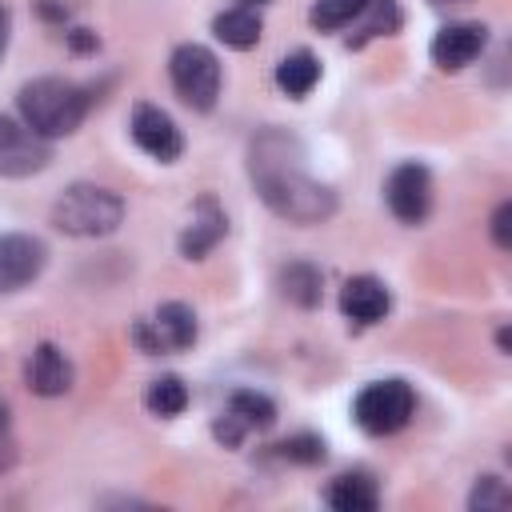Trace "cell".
Returning a JSON list of instances; mask_svg holds the SVG:
<instances>
[{
  "label": "cell",
  "instance_id": "cell-1",
  "mask_svg": "<svg viewBox=\"0 0 512 512\" xmlns=\"http://www.w3.org/2000/svg\"><path fill=\"white\" fill-rule=\"evenodd\" d=\"M248 176L260 200L288 224H324L336 212V192L304 172V148L284 128H264L248 144Z\"/></svg>",
  "mask_w": 512,
  "mask_h": 512
},
{
  "label": "cell",
  "instance_id": "cell-2",
  "mask_svg": "<svg viewBox=\"0 0 512 512\" xmlns=\"http://www.w3.org/2000/svg\"><path fill=\"white\" fill-rule=\"evenodd\" d=\"M16 108H20V120L44 136V140H56V136H72L88 108H92V96L76 84V80H64V76H36L28 80L20 92H16Z\"/></svg>",
  "mask_w": 512,
  "mask_h": 512
},
{
  "label": "cell",
  "instance_id": "cell-3",
  "mask_svg": "<svg viewBox=\"0 0 512 512\" xmlns=\"http://www.w3.org/2000/svg\"><path fill=\"white\" fill-rule=\"evenodd\" d=\"M52 224L64 236H80V240H96V236H112L124 224V200L104 188V184H68L56 204H52Z\"/></svg>",
  "mask_w": 512,
  "mask_h": 512
},
{
  "label": "cell",
  "instance_id": "cell-4",
  "mask_svg": "<svg viewBox=\"0 0 512 512\" xmlns=\"http://www.w3.org/2000/svg\"><path fill=\"white\" fill-rule=\"evenodd\" d=\"M168 76L176 96L192 108V112H212L216 96H220V60L212 48L204 44H180L168 56Z\"/></svg>",
  "mask_w": 512,
  "mask_h": 512
},
{
  "label": "cell",
  "instance_id": "cell-5",
  "mask_svg": "<svg viewBox=\"0 0 512 512\" xmlns=\"http://www.w3.org/2000/svg\"><path fill=\"white\" fill-rule=\"evenodd\" d=\"M412 408H416V392L392 376V380H372L368 388L356 392L352 420L368 436H392L412 420Z\"/></svg>",
  "mask_w": 512,
  "mask_h": 512
},
{
  "label": "cell",
  "instance_id": "cell-6",
  "mask_svg": "<svg viewBox=\"0 0 512 512\" xmlns=\"http://www.w3.org/2000/svg\"><path fill=\"white\" fill-rule=\"evenodd\" d=\"M132 344L144 356H164V352H184L196 344V312L180 300L160 304L152 316L132 320Z\"/></svg>",
  "mask_w": 512,
  "mask_h": 512
},
{
  "label": "cell",
  "instance_id": "cell-7",
  "mask_svg": "<svg viewBox=\"0 0 512 512\" xmlns=\"http://www.w3.org/2000/svg\"><path fill=\"white\" fill-rule=\"evenodd\" d=\"M48 160H52V140L36 136L16 116H0V176L24 180V176L44 172Z\"/></svg>",
  "mask_w": 512,
  "mask_h": 512
},
{
  "label": "cell",
  "instance_id": "cell-8",
  "mask_svg": "<svg viewBox=\"0 0 512 512\" xmlns=\"http://www.w3.org/2000/svg\"><path fill=\"white\" fill-rule=\"evenodd\" d=\"M384 200L400 224H424L432 212V176L424 164H396L384 180Z\"/></svg>",
  "mask_w": 512,
  "mask_h": 512
},
{
  "label": "cell",
  "instance_id": "cell-9",
  "mask_svg": "<svg viewBox=\"0 0 512 512\" xmlns=\"http://www.w3.org/2000/svg\"><path fill=\"white\" fill-rule=\"evenodd\" d=\"M48 264V248L32 232H0V296L32 284Z\"/></svg>",
  "mask_w": 512,
  "mask_h": 512
},
{
  "label": "cell",
  "instance_id": "cell-10",
  "mask_svg": "<svg viewBox=\"0 0 512 512\" xmlns=\"http://www.w3.org/2000/svg\"><path fill=\"white\" fill-rule=\"evenodd\" d=\"M128 128H132L136 148L148 152L152 160H160V164L180 160V152H184V136H180L176 120H172L164 108H156V104H136Z\"/></svg>",
  "mask_w": 512,
  "mask_h": 512
},
{
  "label": "cell",
  "instance_id": "cell-11",
  "mask_svg": "<svg viewBox=\"0 0 512 512\" xmlns=\"http://www.w3.org/2000/svg\"><path fill=\"white\" fill-rule=\"evenodd\" d=\"M484 48H488V28L476 24V20H452V24H444V28L432 36V44H428L432 64H436L440 72H460V68H468Z\"/></svg>",
  "mask_w": 512,
  "mask_h": 512
},
{
  "label": "cell",
  "instance_id": "cell-12",
  "mask_svg": "<svg viewBox=\"0 0 512 512\" xmlns=\"http://www.w3.org/2000/svg\"><path fill=\"white\" fill-rule=\"evenodd\" d=\"M224 236H228V216H224V208L216 204V196H200L196 208H192L188 228L180 232V256H184V260H204Z\"/></svg>",
  "mask_w": 512,
  "mask_h": 512
},
{
  "label": "cell",
  "instance_id": "cell-13",
  "mask_svg": "<svg viewBox=\"0 0 512 512\" xmlns=\"http://www.w3.org/2000/svg\"><path fill=\"white\" fill-rule=\"evenodd\" d=\"M72 360L64 356V348L60 344H52V340H44V344H36L32 348V356H28V364H24V380H28V388L36 392V396H64L68 388H72Z\"/></svg>",
  "mask_w": 512,
  "mask_h": 512
},
{
  "label": "cell",
  "instance_id": "cell-14",
  "mask_svg": "<svg viewBox=\"0 0 512 512\" xmlns=\"http://www.w3.org/2000/svg\"><path fill=\"white\" fill-rule=\"evenodd\" d=\"M388 308H392V296H388L384 280H376L368 272L344 280V288H340V312L352 324H376V320L388 316Z\"/></svg>",
  "mask_w": 512,
  "mask_h": 512
},
{
  "label": "cell",
  "instance_id": "cell-15",
  "mask_svg": "<svg viewBox=\"0 0 512 512\" xmlns=\"http://www.w3.org/2000/svg\"><path fill=\"white\" fill-rule=\"evenodd\" d=\"M324 500L336 512H372L380 504V488L368 472H344L324 488Z\"/></svg>",
  "mask_w": 512,
  "mask_h": 512
},
{
  "label": "cell",
  "instance_id": "cell-16",
  "mask_svg": "<svg viewBox=\"0 0 512 512\" xmlns=\"http://www.w3.org/2000/svg\"><path fill=\"white\" fill-rule=\"evenodd\" d=\"M276 284H280V296L288 304H296V308H316L320 296H324V272L316 264H308V260L284 264L280 276H276Z\"/></svg>",
  "mask_w": 512,
  "mask_h": 512
},
{
  "label": "cell",
  "instance_id": "cell-17",
  "mask_svg": "<svg viewBox=\"0 0 512 512\" xmlns=\"http://www.w3.org/2000/svg\"><path fill=\"white\" fill-rule=\"evenodd\" d=\"M316 84H320V60H316L308 48H296V52H288V56L276 64V88H280L284 96L300 100V96H308Z\"/></svg>",
  "mask_w": 512,
  "mask_h": 512
},
{
  "label": "cell",
  "instance_id": "cell-18",
  "mask_svg": "<svg viewBox=\"0 0 512 512\" xmlns=\"http://www.w3.org/2000/svg\"><path fill=\"white\" fill-rule=\"evenodd\" d=\"M212 32H216V40H220V44H228V48L244 52V48L260 44L264 24H260V16H256L252 8H244V4H240V8H224V12H216Z\"/></svg>",
  "mask_w": 512,
  "mask_h": 512
},
{
  "label": "cell",
  "instance_id": "cell-19",
  "mask_svg": "<svg viewBox=\"0 0 512 512\" xmlns=\"http://www.w3.org/2000/svg\"><path fill=\"white\" fill-rule=\"evenodd\" d=\"M356 20H360V24H356V36H348L352 48H360V44H368V40H376V36H396L400 24H404V12H400L396 0H368Z\"/></svg>",
  "mask_w": 512,
  "mask_h": 512
},
{
  "label": "cell",
  "instance_id": "cell-20",
  "mask_svg": "<svg viewBox=\"0 0 512 512\" xmlns=\"http://www.w3.org/2000/svg\"><path fill=\"white\" fill-rule=\"evenodd\" d=\"M224 412H232L248 432H264L276 424V404L264 396V392H252V388H236L224 404Z\"/></svg>",
  "mask_w": 512,
  "mask_h": 512
},
{
  "label": "cell",
  "instance_id": "cell-21",
  "mask_svg": "<svg viewBox=\"0 0 512 512\" xmlns=\"http://www.w3.org/2000/svg\"><path fill=\"white\" fill-rule=\"evenodd\" d=\"M144 408L152 412V416H180L184 408H188V384L180 380V376H156V380H148V388H144Z\"/></svg>",
  "mask_w": 512,
  "mask_h": 512
},
{
  "label": "cell",
  "instance_id": "cell-22",
  "mask_svg": "<svg viewBox=\"0 0 512 512\" xmlns=\"http://www.w3.org/2000/svg\"><path fill=\"white\" fill-rule=\"evenodd\" d=\"M364 4L368 0H316L312 12H308V20H312L316 32H340V28H348L360 16Z\"/></svg>",
  "mask_w": 512,
  "mask_h": 512
},
{
  "label": "cell",
  "instance_id": "cell-23",
  "mask_svg": "<svg viewBox=\"0 0 512 512\" xmlns=\"http://www.w3.org/2000/svg\"><path fill=\"white\" fill-rule=\"evenodd\" d=\"M276 452H280V460L300 464V468H312V464H320V460L328 456V452H324V440H320L316 432H296V436L280 440Z\"/></svg>",
  "mask_w": 512,
  "mask_h": 512
},
{
  "label": "cell",
  "instance_id": "cell-24",
  "mask_svg": "<svg viewBox=\"0 0 512 512\" xmlns=\"http://www.w3.org/2000/svg\"><path fill=\"white\" fill-rule=\"evenodd\" d=\"M508 500H512V492H508V484L500 476H476L468 508L472 512H496V508H508Z\"/></svg>",
  "mask_w": 512,
  "mask_h": 512
},
{
  "label": "cell",
  "instance_id": "cell-25",
  "mask_svg": "<svg viewBox=\"0 0 512 512\" xmlns=\"http://www.w3.org/2000/svg\"><path fill=\"white\" fill-rule=\"evenodd\" d=\"M212 436H216L224 448H240V444H244V436H248V428H244L232 412H220V416H216V424H212Z\"/></svg>",
  "mask_w": 512,
  "mask_h": 512
},
{
  "label": "cell",
  "instance_id": "cell-26",
  "mask_svg": "<svg viewBox=\"0 0 512 512\" xmlns=\"http://www.w3.org/2000/svg\"><path fill=\"white\" fill-rule=\"evenodd\" d=\"M492 244H496L500 252L512 248V204H508V200L492 212Z\"/></svg>",
  "mask_w": 512,
  "mask_h": 512
},
{
  "label": "cell",
  "instance_id": "cell-27",
  "mask_svg": "<svg viewBox=\"0 0 512 512\" xmlns=\"http://www.w3.org/2000/svg\"><path fill=\"white\" fill-rule=\"evenodd\" d=\"M96 44H100V36L92 28H72L68 32V48L72 52H96Z\"/></svg>",
  "mask_w": 512,
  "mask_h": 512
},
{
  "label": "cell",
  "instance_id": "cell-28",
  "mask_svg": "<svg viewBox=\"0 0 512 512\" xmlns=\"http://www.w3.org/2000/svg\"><path fill=\"white\" fill-rule=\"evenodd\" d=\"M36 12H40L44 20H52V24H64V20H68V8L56 4V0H36Z\"/></svg>",
  "mask_w": 512,
  "mask_h": 512
},
{
  "label": "cell",
  "instance_id": "cell-29",
  "mask_svg": "<svg viewBox=\"0 0 512 512\" xmlns=\"http://www.w3.org/2000/svg\"><path fill=\"white\" fill-rule=\"evenodd\" d=\"M8 36H12V12H8V4L0 0V56L8 52Z\"/></svg>",
  "mask_w": 512,
  "mask_h": 512
},
{
  "label": "cell",
  "instance_id": "cell-30",
  "mask_svg": "<svg viewBox=\"0 0 512 512\" xmlns=\"http://www.w3.org/2000/svg\"><path fill=\"white\" fill-rule=\"evenodd\" d=\"M464 4H472V0H428V8H436V12H448V8H464Z\"/></svg>",
  "mask_w": 512,
  "mask_h": 512
},
{
  "label": "cell",
  "instance_id": "cell-31",
  "mask_svg": "<svg viewBox=\"0 0 512 512\" xmlns=\"http://www.w3.org/2000/svg\"><path fill=\"white\" fill-rule=\"evenodd\" d=\"M496 344H500V352H508V328L496 332Z\"/></svg>",
  "mask_w": 512,
  "mask_h": 512
},
{
  "label": "cell",
  "instance_id": "cell-32",
  "mask_svg": "<svg viewBox=\"0 0 512 512\" xmlns=\"http://www.w3.org/2000/svg\"><path fill=\"white\" fill-rule=\"evenodd\" d=\"M240 4H244V8H252V4H268V0H240Z\"/></svg>",
  "mask_w": 512,
  "mask_h": 512
}]
</instances>
